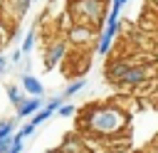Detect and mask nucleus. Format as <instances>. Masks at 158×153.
Instances as JSON below:
<instances>
[{
	"label": "nucleus",
	"instance_id": "15",
	"mask_svg": "<svg viewBox=\"0 0 158 153\" xmlns=\"http://www.w3.org/2000/svg\"><path fill=\"white\" fill-rule=\"evenodd\" d=\"M59 106H62V96H52L49 101H44V109H47L49 114H54V111H59Z\"/></svg>",
	"mask_w": 158,
	"mask_h": 153
},
{
	"label": "nucleus",
	"instance_id": "23",
	"mask_svg": "<svg viewBox=\"0 0 158 153\" xmlns=\"http://www.w3.org/2000/svg\"><path fill=\"white\" fill-rule=\"evenodd\" d=\"M5 69H7V59L0 57V74H5Z\"/></svg>",
	"mask_w": 158,
	"mask_h": 153
},
{
	"label": "nucleus",
	"instance_id": "18",
	"mask_svg": "<svg viewBox=\"0 0 158 153\" xmlns=\"http://www.w3.org/2000/svg\"><path fill=\"white\" fill-rule=\"evenodd\" d=\"M7 153H22V136H20V133L12 136V146H10Z\"/></svg>",
	"mask_w": 158,
	"mask_h": 153
},
{
	"label": "nucleus",
	"instance_id": "24",
	"mask_svg": "<svg viewBox=\"0 0 158 153\" xmlns=\"http://www.w3.org/2000/svg\"><path fill=\"white\" fill-rule=\"evenodd\" d=\"M20 57H22V49H15L12 52V62H20Z\"/></svg>",
	"mask_w": 158,
	"mask_h": 153
},
{
	"label": "nucleus",
	"instance_id": "9",
	"mask_svg": "<svg viewBox=\"0 0 158 153\" xmlns=\"http://www.w3.org/2000/svg\"><path fill=\"white\" fill-rule=\"evenodd\" d=\"M91 35H94V32H91L86 25H74V27H72V32H69L72 42H86Z\"/></svg>",
	"mask_w": 158,
	"mask_h": 153
},
{
	"label": "nucleus",
	"instance_id": "5",
	"mask_svg": "<svg viewBox=\"0 0 158 153\" xmlns=\"http://www.w3.org/2000/svg\"><path fill=\"white\" fill-rule=\"evenodd\" d=\"M44 109V101H42V96H30V99H25V104L17 109V116H22V118H32L37 111H42Z\"/></svg>",
	"mask_w": 158,
	"mask_h": 153
},
{
	"label": "nucleus",
	"instance_id": "14",
	"mask_svg": "<svg viewBox=\"0 0 158 153\" xmlns=\"http://www.w3.org/2000/svg\"><path fill=\"white\" fill-rule=\"evenodd\" d=\"M32 47H35V30H30L27 32V37H25V42H22V54H27V52H32Z\"/></svg>",
	"mask_w": 158,
	"mask_h": 153
},
{
	"label": "nucleus",
	"instance_id": "4",
	"mask_svg": "<svg viewBox=\"0 0 158 153\" xmlns=\"http://www.w3.org/2000/svg\"><path fill=\"white\" fill-rule=\"evenodd\" d=\"M141 81H146V69L143 67H138V64H128V69L121 74V79H118V84H126V86H136V84H141Z\"/></svg>",
	"mask_w": 158,
	"mask_h": 153
},
{
	"label": "nucleus",
	"instance_id": "17",
	"mask_svg": "<svg viewBox=\"0 0 158 153\" xmlns=\"http://www.w3.org/2000/svg\"><path fill=\"white\" fill-rule=\"evenodd\" d=\"M49 116H52V114H49V111H47V109H42V111H37V114H35V116H32V118H30V121H32V123H35V126H40V123H44V121H47V118H49Z\"/></svg>",
	"mask_w": 158,
	"mask_h": 153
},
{
	"label": "nucleus",
	"instance_id": "1",
	"mask_svg": "<svg viewBox=\"0 0 158 153\" xmlns=\"http://www.w3.org/2000/svg\"><path fill=\"white\" fill-rule=\"evenodd\" d=\"M81 126L96 136H116L128 126V116L116 106H94L84 114Z\"/></svg>",
	"mask_w": 158,
	"mask_h": 153
},
{
	"label": "nucleus",
	"instance_id": "20",
	"mask_svg": "<svg viewBox=\"0 0 158 153\" xmlns=\"http://www.w3.org/2000/svg\"><path fill=\"white\" fill-rule=\"evenodd\" d=\"M27 5H30V0H15V10H17L20 15H25V10H27Z\"/></svg>",
	"mask_w": 158,
	"mask_h": 153
},
{
	"label": "nucleus",
	"instance_id": "12",
	"mask_svg": "<svg viewBox=\"0 0 158 153\" xmlns=\"http://www.w3.org/2000/svg\"><path fill=\"white\" fill-rule=\"evenodd\" d=\"M15 136V121L12 118H2L0 121V138H10Z\"/></svg>",
	"mask_w": 158,
	"mask_h": 153
},
{
	"label": "nucleus",
	"instance_id": "10",
	"mask_svg": "<svg viewBox=\"0 0 158 153\" xmlns=\"http://www.w3.org/2000/svg\"><path fill=\"white\" fill-rule=\"evenodd\" d=\"M7 99H10L17 109L25 104V94H22V89H20V86H15V84H7Z\"/></svg>",
	"mask_w": 158,
	"mask_h": 153
},
{
	"label": "nucleus",
	"instance_id": "8",
	"mask_svg": "<svg viewBox=\"0 0 158 153\" xmlns=\"http://www.w3.org/2000/svg\"><path fill=\"white\" fill-rule=\"evenodd\" d=\"M22 89H25L30 96H42V94H44V86H42L40 79H35L32 74H25V76H22Z\"/></svg>",
	"mask_w": 158,
	"mask_h": 153
},
{
	"label": "nucleus",
	"instance_id": "3",
	"mask_svg": "<svg viewBox=\"0 0 158 153\" xmlns=\"http://www.w3.org/2000/svg\"><path fill=\"white\" fill-rule=\"evenodd\" d=\"M118 12H121V10L111 7V12H109V17H106V27H104V32H101V37H99V47H96V52H99L101 57L109 52L114 37H116V32H118Z\"/></svg>",
	"mask_w": 158,
	"mask_h": 153
},
{
	"label": "nucleus",
	"instance_id": "19",
	"mask_svg": "<svg viewBox=\"0 0 158 153\" xmlns=\"http://www.w3.org/2000/svg\"><path fill=\"white\" fill-rule=\"evenodd\" d=\"M35 128H37V126H35L32 121H27V123L20 128V136H22V138H27V136H32V133H35Z\"/></svg>",
	"mask_w": 158,
	"mask_h": 153
},
{
	"label": "nucleus",
	"instance_id": "11",
	"mask_svg": "<svg viewBox=\"0 0 158 153\" xmlns=\"http://www.w3.org/2000/svg\"><path fill=\"white\" fill-rule=\"evenodd\" d=\"M62 153H84V143H81L79 138L69 136V138L64 141V146H62Z\"/></svg>",
	"mask_w": 158,
	"mask_h": 153
},
{
	"label": "nucleus",
	"instance_id": "22",
	"mask_svg": "<svg viewBox=\"0 0 158 153\" xmlns=\"http://www.w3.org/2000/svg\"><path fill=\"white\" fill-rule=\"evenodd\" d=\"M126 2H128V0H114V2H111V7H116V10H121V7L126 5Z\"/></svg>",
	"mask_w": 158,
	"mask_h": 153
},
{
	"label": "nucleus",
	"instance_id": "2",
	"mask_svg": "<svg viewBox=\"0 0 158 153\" xmlns=\"http://www.w3.org/2000/svg\"><path fill=\"white\" fill-rule=\"evenodd\" d=\"M69 7H72L74 17H77L81 25H96V22H101V17H104L101 0H72Z\"/></svg>",
	"mask_w": 158,
	"mask_h": 153
},
{
	"label": "nucleus",
	"instance_id": "13",
	"mask_svg": "<svg viewBox=\"0 0 158 153\" xmlns=\"http://www.w3.org/2000/svg\"><path fill=\"white\" fill-rule=\"evenodd\" d=\"M84 86H86V79H84V76H79L77 81H72V84L64 89V96H74V94H77V91H81Z\"/></svg>",
	"mask_w": 158,
	"mask_h": 153
},
{
	"label": "nucleus",
	"instance_id": "16",
	"mask_svg": "<svg viewBox=\"0 0 158 153\" xmlns=\"http://www.w3.org/2000/svg\"><path fill=\"white\" fill-rule=\"evenodd\" d=\"M74 111H77V106H74V104H62L57 114H59L62 118H69V116H74Z\"/></svg>",
	"mask_w": 158,
	"mask_h": 153
},
{
	"label": "nucleus",
	"instance_id": "21",
	"mask_svg": "<svg viewBox=\"0 0 158 153\" xmlns=\"http://www.w3.org/2000/svg\"><path fill=\"white\" fill-rule=\"evenodd\" d=\"M10 146H12V136L10 138H0V153H7Z\"/></svg>",
	"mask_w": 158,
	"mask_h": 153
},
{
	"label": "nucleus",
	"instance_id": "7",
	"mask_svg": "<svg viewBox=\"0 0 158 153\" xmlns=\"http://www.w3.org/2000/svg\"><path fill=\"white\" fill-rule=\"evenodd\" d=\"M128 64H131V62H126V59H116V62H111V64H109V72H106L109 81L118 84V79H121V74L128 69Z\"/></svg>",
	"mask_w": 158,
	"mask_h": 153
},
{
	"label": "nucleus",
	"instance_id": "6",
	"mask_svg": "<svg viewBox=\"0 0 158 153\" xmlns=\"http://www.w3.org/2000/svg\"><path fill=\"white\" fill-rule=\"evenodd\" d=\"M67 54V42H54L49 49H47V57H44V62H47V69H52L62 57Z\"/></svg>",
	"mask_w": 158,
	"mask_h": 153
}]
</instances>
